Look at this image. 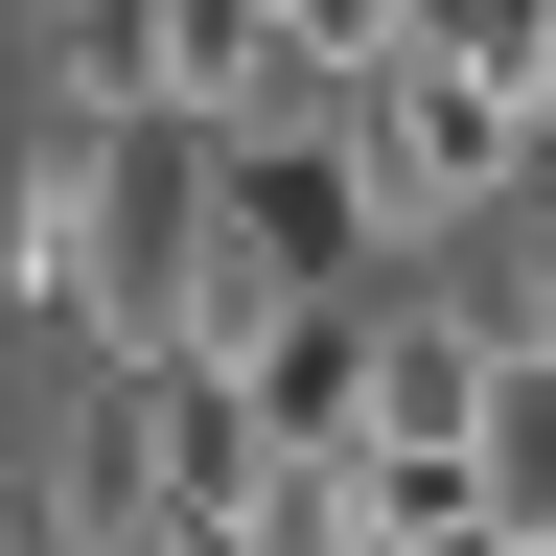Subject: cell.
Here are the masks:
<instances>
[{
	"mask_svg": "<svg viewBox=\"0 0 556 556\" xmlns=\"http://www.w3.org/2000/svg\"><path fill=\"white\" fill-rule=\"evenodd\" d=\"M394 556H533L510 510H394Z\"/></svg>",
	"mask_w": 556,
	"mask_h": 556,
	"instance_id": "cell-1",
	"label": "cell"
},
{
	"mask_svg": "<svg viewBox=\"0 0 556 556\" xmlns=\"http://www.w3.org/2000/svg\"><path fill=\"white\" fill-rule=\"evenodd\" d=\"M533 556H556V533H533Z\"/></svg>",
	"mask_w": 556,
	"mask_h": 556,
	"instance_id": "cell-2",
	"label": "cell"
}]
</instances>
